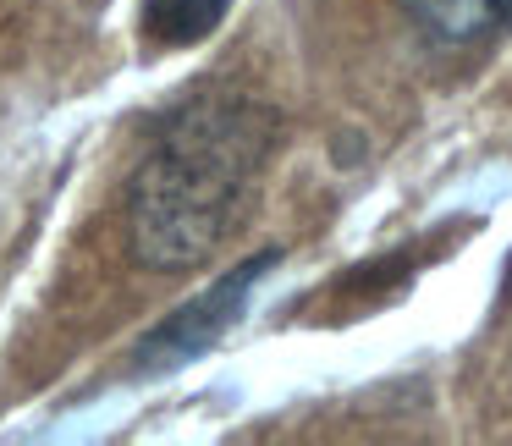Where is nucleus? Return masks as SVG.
<instances>
[{
    "mask_svg": "<svg viewBox=\"0 0 512 446\" xmlns=\"http://www.w3.org/2000/svg\"><path fill=\"white\" fill-rule=\"evenodd\" d=\"M232 0H144V34L160 50H188L226 23Z\"/></svg>",
    "mask_w": 512,
    "mask_h": 446,
    "instance_id": "nucleus-4",
    "label": "nucleus"
},
{
    "mask_svg": "<svg viewBox=\"0 0 512 446\" xmlns=\"http://www.w3.org/2000/svg\"><path fill=\"white\" fill-rule=\"evenodd\" d=\"M276 138L281 116L237 94L171 111L127 182V248L138 265L160 276L204 265L237 226Z\"/></svg>",
    "mask_w": 512,
    "mask_h": 446,
    "instance_id": "nucleus-1",
    "label": "nucleus"
},
{
    "mask_svg": "<svg viewBox=\"0 0 512 446\" xmlns=\"http://www.w3.org/2000/svg\"><path fill=\"white\" fill-rule=\"evenodd\" d=\"M276 248L259 259H243V265H232L221 281H210V287L199 292V298H188L177 314H166V320L155 325V331L138 342L133 364L144 369V375H171V369L193 364V358H204L210 347H221V336L232 331L237 320L248 314V303H254L259 281L276 270Z\"/></svg>",
    "mask_w": 512,
    "mask_h": 446,
    "instance_id": "nucleus-2",
    "label": "nucleus"
},
{
    "mask_svg": "<svg viewBox=\"0 0 512 446\" xmlns=\"http://www.w3.org/2000/svg\"><path fill=\"white\" fill-rule=\"evenodd\" d=\"M419 34L441 50H468L479 39L512 28V0H408Z\"/></svg>",
    "mask_w": 512,
    "mask_h": 446,
    "instance_id": "nucleus-3",
    "label": "nucleus"
}]
</instances>
